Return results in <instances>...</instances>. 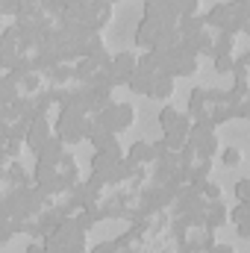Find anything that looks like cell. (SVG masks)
<instances>
[{"instance_id": "cell-1", "label": "cell", "mask_w": 250, "mask_h": 253, "mask_svg": "<svg viewBox=\"0 0 250 253\" xmlns=\"http://www.w3.org/2000/svg\"><path fill=\"white\" fill-rule=\"evenodd\" d=\"M153 150H156V144H150V141H141V138H138V141L129 147V159H126V162H129V165H135V162H147V159H153V156H156Z\"/></svg>"}, {"instance_id": "cell-2", "label": "cell", "mask_w": 250, "mask_h": 253, "mask_svg": "<svg viewBox=\"0 0 250 253\" xmlns=\"http://www.w3.org/2000/svg\"><path fill=\"white\" fill-rule=\"evenodd\" d=\"M132 118H135V112H132L129 103H115V132L129 129L132 126Z\"/></svg>"}, {"instance_id": "cell-3", "label": "cell", "mask_w": 250, "mask_h": 253, "mask_svg": "<svg viewBox=\"0 0 250 253\" xmlns=\"http://www.w3.org/2000/svg\"><path fill=\"white\" fill-rule=\"evenodd\" d=\"M171 94H174V77L171 74H156L153 97H171Z\"/></svg>"}, {"instance_id": "cell-4", "label": "cell", "mask_w": 250, "mask_h": 253, "mask_svg": "<svg viewBox=\"0 0 250 253\" xmlns=\"http://www.w3.org/2000/svg\"><path fill=\"white\" fill-rule=\"evenodd\" d=\"M180 118H183V115H180L174 106H162V109H159V124H162V129H165V132H168V129H174V126L180 124Z\"/></svg>"}, {"instance_id": "cell-5", "label": "cell", "mask_w": 250, "mask_h": 253, "mask_svg": "<svg viewBox=\"0 0 250 253\" xmlns=\"http://www.w3.org/2000/svg\"><path fill=\"white\" fill-rule=\"evenodd\" d=\"M197 9H200V0H177V12L183 15V18H191V15H197Z\"/></svg>"}, {"instance_id": "cell-6", "label": "cell", "mask_w": 250, "mask_h": 253, "mask_svg": "<svg viewBox=\"0 0 250 253\" xmlns=\"http://www.w3.org/2000/svg\"><path fill=\"white\" fill-rule=\"evenodd\" d=\"M221 162H224L227 168H236V165L242 162V153H239L236 147H227V150H224V156H221Z\"/></svg>"}, {"instance_id": "cell-7", "label": "cell", "mask_w": 250, "mask_h": 253, "mask_svg": "<svg viewBox=\"0 0 250 253\" xmlns=\"http://www.w3.org/2000/svg\"><path fill=\"white\" fill-rule=\"evenodd\" d=\"M236 197L242 203H250V180H239L236 183Z\"/></svg>"}, {"instance_id": "cell-8", "label": "cell", "mask_w": 250, "mask_h": 253, "mask_svg": "<svg viewBox=\"0 0 250 253\" xmlns=\"http://www.w3.org/2000/svg\"><path fill=\"white\" fill-rule=\"evenodd\" d=\"M203 194L215 203V200H221V186L218 183H203Z\"/></svg>"}, {"instance_id": "cell-9", "label": "cell", "mask_w": 250, "mask_h": 253, "mask_svg": "<svg viewBox=\"0 0 250 253\" xmlns=\"http://www.w3.org/2000/svg\"><path fill=\"white\" fill-rule=\"evenodd\" d=\"M21 88H24V91H36V88H39V77H36V74H27V77L21 80Z\"/></svg>"}, {"instance_id": "cell-10", "label": "cell", "mask_w": 250, "mask_h": 253, "mask_svg": "<svg viewBox=\"0 0 250 253\" xmlns=\"http://www.w3.org/2000/svg\"><path fill=\"white\" fill-rule=\"evenodd\" d=\"M239 236H242V239H250V221H242V224H239Z\"/></svg>"}]
</instances>
